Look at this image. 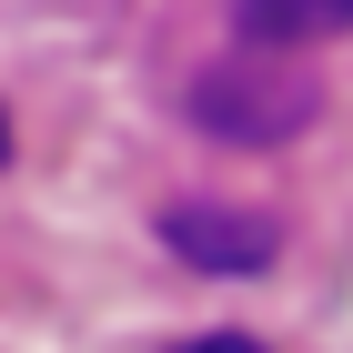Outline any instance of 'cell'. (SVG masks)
<instances>
[{
	"label": "cell",
	"instance_id": "obj_1",
	"mask_svg": "<svg viewBox=\"0 0 353 353\" xmlns=\"http://www.w3.org/2000/svg\"><path fill=\"white\" fill-rule=\"evenodd\" d=\"M313 111H323V81H313V61L263 51V41L222 51L212 71L192 81V121H202L212 141H243V152H263V141H293Z\"/></svg>",
	"mask_w": 353,
	"mask_h": 353
},
{
	"label": "cell",
	"instance_id": "obj_2",
	"mask_svg": "<svg viewBox=\"0 0 353 353\" xmlns=\"http://www.w3.org/2000/svg\"><path fill=\"white\" fill-rule=\"evenodd\" d=\"M162 243L182 252V263H202V272H263L272 263V222L232 212V202H182V212L162 222Z\"/></svg>",
	"mask_w": 353,
	"mask_h": 353
},
{
	"label": "cell",
	"instance_id": "obj_3",
	"mask_svg": "<svg viewBox=\"0 0 353 353\" xmlns=\"http://www.w3.org/2000/svg\"><path fill=\"white\" fill-rule=\"evenodd\" d=\"M232 21L263 41V51H293V41H323L353 30V0H232Z\"/></svg>",
	"mask_w": 353,
	"mask_h": 353
},
{
	"label": "cell",
	"instance_id": "obj_4",
	"mask_svg": "<svg viewBox=\"0 0 353 353\" xmlns=\"http://www.w3.org/2000/svg\"><path fill=\"white\" fill-rule=\"evenodd\" d=\"M182 353H263V343H243V333H202V343H182Z\"/></svg>",
	"mask_w": 353,
	"mask_h": 353
},
{
	"label": "cell",
	"instance_id": "obj_5",
	"mask_svg": "<svg viewBox=\"0 0 353 353\" xmlns=\"http://www.w3.org/2000/svg\"><path fill=\"white\" fill-rule=\"evenodd\" d=\"M0 141H10V121H0Z\"/></svg>",
	"mask_w": 353,
	"mask_h": 353
}]
</instances>
